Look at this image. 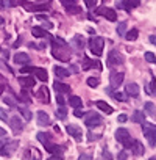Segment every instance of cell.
I'll list each match as a JSON object with an SVG mask.
<instances>
[{
    "label": "cell",
    "instance_id": "obj_8",
    "mask_svg": "<svg viewBox=\"0 0 156 160\" xmlns=\"http://www.w3.org/2000/svg\"><path fill=\"white\" fill-rule=\"evenodd\" d=\"M66 130H67V133H69L70 137H73V138L78 140V141H81V138H83L81 127H78V126H75V124H69V126L66 127Z\"/></svg>",
    "mask_w": 156,
    "mask_h": 160
},
{
    "label": "cell",
    "instance_id": "obj_39",
    "mask_svg": "<svg viewBox=\"0 0 156 160\" xmlns=\"http://www.w3.org/2000/svg\"><path fill=\"white\" fill-rule=\"evenodd\" d=\"M112 98L117 99V101H120V102H125L126 101V96L123 93H112Z\"/></svg>",
    "mask_w": 156,
    "mask_h": 160
},
{
    "label": "cell",
    "instance_id": "obj_37",
    "mask_svg": "<svg viewBox=\"0 0 156 160\" xmlns=\"http://www.w3.org/2000/svg\"><path fill=\"white\" fill-rule=\"evenodd\" d=\"M66 115H67V112H66L64 105H61V107L58 108V112H56V116H58L59 119H66Z\"/></svg>",
    "mask_w": 156,
    "mask_h": 160
},
{
    "label": "cell",
    "instance_id": "obj_24",
    "mask_svg": "<svg viewBox=\"0 0 156 160\" xmlns=\"http://www.w3.org/2000/svg\"><path fill=\"white\" fill-rule=\"evenodd\" d=\"M38 140H39L44 146L48 144V143H52V137H50L47 132H39V133H38Z\"/></svg>",
    "mask_w": 156,
    "mask_h": 160
},
{
    "label": "cell",
    "instance_id": "obj_45",
    "mask_svg": "<svg viewBox=\"0 0 156 160\" xmlns=\"http://www.w3.org/2000/svg\"><path fill=\"white\" fill-rule=\"evenodd\" d=\"M119 160H128L126 151H120V152H119Z\"/></svg>",
    "mask_w": 156,
    "mask_h": 160
},
{
    "label": "cell",
    "instance_id": "obj_56",
    "mask_svg": "<svg viewBox=\"0 0 156 160\" xmlns=\"http://www.w3.org/2000/svg\"><path fill=\"white\" fill-rule=\"evenodd\" d=\"M105 157H106V158H108V160H111V155H109V154H108V152H106V151H105Z\"/></svg>",
    "mask_w": 156,
    "mask_h": 160
},
{
    "label": "cell",
    "instance_id": "obj_23",
    "mask_svg": "<svg viewBox=\"0 0 156 160\" xmlns=\"http://www.w3.org/2000/svg\"><path fill=\"white\" fill-rule=\"evenodd\" d=\"M69 104H70L73 108H80V107L83 105V101H81V98H78V96H70V98H69Z\"/></svg>",
    "mask_w": 156,
    "mask_h": 160
},
{
    "label": "cell",
    "instance_id": "obj_9",
    "mask_svg": "<svg viewBox=\"0 0 156 160\" xmlns=\"http://www.w3.org/2000/svg\"><path fill=\"white\" fill-rule=\"evenodd\" d=\"M123 72H111L109 82H111V88H119L123 82Z\"/></svg>",
    "mask_w": 156,
    "mask_h": 160
},
{
    "label": "cell",
    "instance_id": "obj_32",
    "mask_svg": "<svg viewBox=\"0 0 156 160\" xmlns=\"http://www.w3.org/2000/svg\"><path fill=\"white\" fill-rule=\"evenodd\" d=\"M145 112H147L150 116H156V107L153 105V102H147V104H145Z\"/></svg>",
    "mask_w": 156,
    "mask_h": 160
},
{
    "label": "cell",
    "instance_id": "obj_55",
    "mask_svg": "<svg viewBox=\"0 0 156 160\" xmlns=\"http://www.w3.org/2000/svg\"><path fill=\"white\" fill-rule=\"evenodd\" d=\"M38 19H39V21H47V16H42V14H38Z\"/></svg>",
    "mask_w": 156,
    "mask_h": 160
},
{
    "label": "cell",
    "instance_id": "obj_48",
    "mask_svg": "<svg viewBox=\"0 0 156 160\" xmlns=\"http://www.w3.org/2000/svg\"><path fill=\"white\" fill-rule=\"evenodd\" d=\"M73 115L76 116V118H81L85 113H83V110H80V108H75V112H73Z\"/></svg>",
    "mask_w": 156,
    "mask_h": 160
},
{
    "label": "cell",
    "instance_id": "obj_7",
    "mask_svg": "<svg viewBox=\"0 0 156 160\" xmlns=\"http://www.w3.org/2000/svg\"><path fill=\"white\" fill-rule=\"evenodd\" d=\"M122 63H123V57L117 50H111L108 53V66H116V64H122Z\"/></svg>",
    "mask_w": 156,
    "mask_h": 160
},
{
    "label": "cell",
    "instance_id": "obj_2",
    "mask_svg": "<svg viewBox=\"0 0 156 160\" xmlns=\"http://www.w3.org/2000/svg\"><path fill=\"white\" fill-rule=\"evenodd\" d=\"M140 126H142L144 137L148 140L150 146H154V144H156V126L151 124V122H147V121L140 122Z\"/></svg>",
    "mask_w": 156,
    "mask_h": 160
},
{
    "label": "cell",
    "instance_id": "obj_35",
    "mask_svg": "<svg viewBox=\"0 0 156 160\" xmlns=\"http://www.w3.org/2000/svg\"><path fill=\"white\" fill-rule=\"evenodd\" d=\"M117 33L120 36H125V33H126V22H120L117 25Z\"/></svg>",
    "mask_w": 156,
    "mask_h": 160
},
{
    "label": "cell",
    "instance_id": "obj_17",
    "mask_svg": "<svg viewBox=\"0 0 156 160\" xmlns=\"http://www.w3.org/2000/svg\"><path fill=\"white\" fill-rule=\"evenodd\" d=\"M126 94L131 96V98H137L139 96V85L137 83H128L126 88H125Z\"/></svg>",
    "mask_w": 156,
    "mask_h": 160
},
{
    "label": "cell",
    "instance_id": "obj_47",
    "mask_svg": "<svg viewBox=\"0 0 156 160\" xmlns=\"http://www.w3.org/2000/svg\"><path fill=\"white\" fill-rule=\"evenodd\" d=\"M78 160H92V155L91 154H81L78 157Z\"/></svg>",
    "mask_w": 156,
    "mask_h": 160
},
{
    "label": "cell",
    "instance_id": "obj_20",
    "mask_svg": "<svg viewBox=\"0 0 156 160\" xmlns=\"http://www.w3.org/2000/svg\"><path fill=\"white\" fill-rule=\"evenodd\" d=\"M72 44H73L78 50H83V47H85V39H83V36L75 35V36H73V39H72Z\"/></svg>",
    "mask_w": 156,
    "mask_h": 160
},
{
    "label": "cell",
    "instance_id": "obj_29",
    "mask_svg": "<svg viewBox=\"0 0 156 160\" xmlns=\"http://www.w3.org/2000/svg\"><path fill=\"white\" fill-rule=\"evenodd\" d=\"M134 122H144L145 121V115H144V112H140V110H136L134 112V115H133V118H131Z\"/></svg>",
    "mask_w": 156,
    "mask_h": 160
},
{
    "label": "cell",
    "instance_id": "obj_57",
    "mask_svg": "<svg viewBox=\"0 0 156 160\" xmlns=\"http://www.w3.org/2000/svg\"><path fill=\"white\" fill-rule=\"evenodd\" d=\"M148 160H156V157H151V158H148Z\"/></svg>",
    "mask_w": 156,
    "mask_h": 160
},
{
    "label": "cell",
    "instance_id": "obj_44",
    "mask_svg": "<svg viewBox=\"0 0 156 160\" xmlns=\"http://www.w3.org/2000/svg\"><path fill=\"white\" fill-rule=\"evenodd\" d=\"M56 101H58V104H59V105H64V104H66V101H64V98H62V94H61V93H58V94H56Z\"/></svg>",
    "mask_w": 156,
    "mask_h": 160
},
{
    "label": "cell",
    "instance_id": "obj_34",
    "mask_svg": "<svg viewBox=\"0 0 156 160\" xmlns=\"http://www.w3.org/2000/svg\"><path fill=\"white\" fill-rule=\"evenodd\" d=\"M66 11H67L69 14H78V13H81V8L76 7V5H72V7H67Z\"/></svg>",
    "mask_w": 156,
    "mask_h": 160
},
{
    "label": "cell",
    "instance_id": "obj_28",
    "mask_svg": "<svg viewBox=\"0 0 156 160\" xmlns=\"http://www.w3.org/2000/svg\"><path fill=\"white\" fill-rule=\"evenodd\" d=\"M55 74H56L58 77H61V78H64V77H69V75H70V72H69L67 69L61 68V66H55Z\"/></svg>",
    "mask_w": 156,
    "mask_h": 160
},
{
    "label": "cell",
    "instance_id": "obj_38",
    "mask_svg": "<svg viewBox=\"0 0 156 160\" xmlns=\"http://www.w3.org/2000/svg\"><path fill=\"white\" fill-rule=\"evenodd\" d=\"M145 60H147L148 63H156V57H154V53H151V52H145Z\"/></svg>",
    "mask_w": 156,
    "mask_h": 160
},
{
    "label": "cell",
    "instance_id": "obj_13",
    "mask_svg": "<svg viewBox=\"0 0 156 160\" xmlns=\"http://www.w3.org/2000/svg\"><path fill=\"white\" fill-rule=\"evenodd\" d=\"M14 63L16 64H28L30 63V57L25 52H19L14 55Z\"/></svg>",
    "mask_w": 156,
    "mask_h": 160
},
{
    "label": "cell",
    "instance_id": "obj_5",
    "mask_svg": "<svg viewBox=\"0 0 156 160\" xmlns=\"http://www.w3.org/2000/svg\"><path fill=\"white\" fill-rule=\"evenodd\" d=\"M103 47H105V39L102 36H92L89 39V49L95 57H100L103 53Z\"/></svg>",
    "mask_w": 156,
    "mask_h": 160
},
{
    "label": "cell",
    "instance_id": "obj_11",
    "mask_svg": "<svg viewBox=\"0 0 156 160\" xmlns=\"http://www.w3.org/2000/svg\"><path fill=\"white\" fill-rule=\"evenodd\" d=\"M10 124H11L14 133H19V132H22V129H24V122L21 121L19 116H13V118L10 119Z\"/></svg>",
    "mask_w": 156,
    "mask_h": 160
},
{
    "label": "cell",
    "instance_id": "obj_4",
    "mask_svg": "<svg viewBox=\"0 0 156 160\" xmlns=\"http://www.w3.org/2000/svg\"><path fill=\"white\" fill-rule=\"evenodd\" d=\"M17 2L27 10V11H31V13H39V11H47L50 8V2H45V3H30L27 0H17Z\"/></svg>",
    "mask_w": 156,
    "mask_h": 160
},
{
    "label": "cell",
    "instance_id": "obj_36",
    "mask_svg": "<svg viewBox=\"0 0 156 160\" xmlns=\"http://www.w3.org/2000/svg\"><path fill=\"white\" fill-rule=\"evenodd\" d=\"M99 83H100V80H99L97 77H89V78H88V85L92 87V88L99 87Z\"/></svg>",
    "mask_w": 156,
    "mask_h": 160
},
{
    "label": "cell",
    "instance_id": "obj_50",
    "mask_svg": "<svg viewBox=\"0 0 156 160\" xmlns=\"http://www.w3.org/2000/svg\"><path fill=\"white\" fill-rule=\"evenodd\" d=\"M19 2H17V0H7V2H5V5H10V7H14V5H17Z\"/></svg>",
    "mask_w": 156,
    "mask_h": 160
},
{
    "label": "cell",
    "instance_id": "obj_12",
    "mask_svg": "<svg viewBox=\"0 0 156 160\" xmlns=\"http://www.w3.org/2000/svg\"><path fill=\"white\" fill-rule=\"evenodd\" d=\"M85 71H88V69H91V68H97V69H102V64H100V61H92L91 58H88V57H85L83 58V66H81Z\"/></svg>",
    "mask_w": 156,
    "mask_h": 160
},
{
    "label": "cell",
    "instance_id": "obj_21",
    "mask_svg": "<svg viewBox=\"0 0 156 160\" xmlns=\"http://www.w3.org/2000/svg\"><path fill=\"white\" fill-rule=\"evenodd\" d=\"M31 35L36 36V38H44V36H48V33L42 28V27H31Z\"/></svg>",
    "mask_w": 156,
    "mask_h": 160
},
{
    "label": "cell",
    "instance_id": "obj_6",
    "mask_svg": "<svg viewBox=\"0 0 156 160\" xmlns=\"http://www.w3.org/2000/svg\"><path fill=\"white\" fill-rule=\"evenodd\" d=\"M85 122H86L88 127H97V126L102 124V116L97 115V113H88Z\"/></svg>",
    "mask_w": 156,
    "mask_h": 160
},
{
    "label": "cell",
    "instance_id": "obj_49",
    "mask_svg": "<svg viewBox=\"0 0 156 160\" xmlns=\"http://www.w3.org/2000/svg\"><path fill=\"white\" fill-rule=\"evenodd\" d=\"M47 160H62V155H61V154H58V155L55 154V155H52V157H48Z\"/></svg>",
    "mask_w": 156,
    "mask_h": 160
},
{
    "label": "cell",
    "instance_id": "obj_41",
    "mask_svg": "<svg viewBox=\"0 0 156 160\" xmlns=\"http://www.w3.org/2000/svg\"><path fill=\"white\" fill-rule=\"evenodd\" d=\"M134 141H136V140H133V138H128V140L123 143V146H125L126 149H131V148H133V144H134Z\"/></svg>",
    "mask_w": 156,
    "mask_h": 160
},
{
    "label": "cell",
    "instance_id": "obj_33",
    "mask_svg": "<svg viewBox=\"0 0 156 160\" xmlns=\"http://www.w3.org/2000/svg\"><path fill=\"white\" fill-rule=\"evenodd\" d=\"M19 112L24 115V118H25L27 121H30V119H31V112H30L27 107H24V105H19Z\"/></svg>",
    "mask_w": 156,
    "mask_h": 160
},
{
    "label": "cell",
    "instance_id": "obj_54",
    "mask_svg": "<svg viewBox=\"0 0 156 160\" xmlns=\"http://www.w3.org/2000/svg\"><path fill=\"white\" fill-rule=\"evenodd\" d=\"M5 10V0H0V11Z\"/></svg>",
    "mask_w": 156,
    "mask_h": 160
},
{
    "label": "cell",
    "instance_id": "obj_19",
    "mask_svg": "<svg viewBox=\"0 0 156 160\" xmlns=\"http://www.w3.org/2000/svg\"><path fill=\"white\" fill-rule=\"evenodd\" d=\"M33 74L41 80V82H47V80H48V74H47V71H45V69H42V68H34Z\"/></svg>",
    "mask_w": 156,
    "mask_h": 160
},
{
    "label": "cell",
    "instance_id": "obj_1",
    "mask_svg": "<svg viewBox=\"0 0 156 160\" xmlns=\"http://www.w3.org/2000/svg\"><path fill=\"white\" fill-rule=\"evenodd\" d=\"M50 39H52V46H53V49H52L53 57L61 61H69V58H70L69 44L61 38H50Z\"/></svg>",
    "mask_w": 156,
    "mask_h": 160
},
{
    "label": "cell",
    "instance_id": "obj_42",
    "mask_svg": "<svg viewBox=\"0 0 156 160\" xmlns=\"http://www.w3.org/2000/svg\"><path fill=\"white\" fill-rule=\"evenodd\" d=\"M7 87V80H5V77L0 74V91H3V88Z\"/></svg>",
    "mask_w": 156,
    "mask_h": 160
},
{
    "label": "cell",
    "instance_id": "obj_26",
    "mask_svg": "<svg viewBox=\"0 0 156 160\" xmlns=\"http://www.w3.org/2000/svg\"><path fill=\"white\" fill-rule=\"evenodd\" d=\"M131 151H133L136 155H142V154H144V146H142V143L136 140L134 144H133V148H131Z\"/></svg>",
    "mask_w": 156,
    "mask_h": 160
},
{
    "label": "cell",
    "instance_id": "obj_14",
    "mask_svg": "<svg viewBox=\"0 0 156 160\" xmlns=\"http://www.w3.org/2000/svg\"><path fill=\"white\" fill-rule=\"evenodd\" d=\"M36 96H38L39 101H42L44 104H48V102H50V94H48V88H47V87H41Z\"/></svg>",
    "mask_w": 156,
    "mask_h": 160
},
{
    "label": "cell",
    "instance_id": "obj_40",
    "mask_svg": "<svg viewBox=\"0 0 156 160\" xmlns=\"http://www.w3.org/2000/svg\"><path fill=\"white\" fill-rule=\"evenodd\" d=\"M85 5L89 8V10H94L97 7V0H85Z\"/></svg>",
    "mask_w": 156,
    "mask_h": 160
},
{
    "label": "cell",
    "instance_id": "obj_16",
    "mask_svg": "<svg viewBox=\"0 0 156 160\" xmlns=\"http://www.w3.org/2000/svg\"><path fill=\"white\" fill-rule=\"evenodd\" d=\"M128 138H130V132H128L126 129H123V127H122V129H119V130L116 132V140H117L119 143H122V144H123Z\"/></svg>",
    "mask_w": 156,
    "mask_h": 160
},
{
    "label": "cell",
    "instance_id": "obj_27",
    "mask_svg": "<svg viewBox=\"0 0 156 160\" xmlns=\"http://www.w3.org/2000/svg\"><path fill=\"white\" fill-rule=\"evenodd\" d=\"M139 3H140V0H125V3H123V8L130 11V10H133V8L139 7Z\"/></svg>",
    "mask_w": 156,
    "mask_h": 160
},
{
    "label": "cell",
    "instance_id": "obj_15",
    "mask_svg": "<svg viewBox=\"0 0 156 160\" xmlns=\"http://www.w3.org/2000/svg\"><path fill=\"white\" fill-rule=\"evenodd\" d=\"M36 116H38V124H39V126H48V124H50V116H48L45 112L39 110V112L36 113Z\"/></svg>",
    "mask_w": 156,
    "mask_h": 160
},
{
    "label": "cell",
    "instance_id": "obj_3",
    "mask_svg": "<svg viewBox=\"0 0 156 160\" xmlns=\"http://www.w3.org/2000/svg\"><path fill=\"white\" fill-rule=\"evenodd\" d=\"M17 141L16 140H11V138H5V140H0V155H5V157H10L16 148H17Z\"/></svg>",
    "mask_w": 156,
    "mask_h": 160
},
{
    "label": "cell",
    "instance_id": "obj_10",
    "mask_svg": "<svg viewBox=\"0 0 156 160\" xmlns=\"http://www.w3.org/2000/svg\"><path fill=\"white\" fill-rule=\"evenodd\" d=\"M99 13L102 14V16H105L108 21H111V22H114V21H117V14H116V11L112 10V8H102V10H99Z\"/></svg>",
    "mask_w": 156,
    "mask_h": 160
},
{
    "label": "cell",
    "instance_id": "obj_31",
    "mask_svg": "<svg viewBox=\"0 0 156 160\" xmlns=\"http://www.w3.org/2000/svg\"><path fill=\"white\" fill-rule=\"evenodd\" d=\"M3 102H7L10 107H16L17 99H16L14 96H11V94H3Z\"/></svg>",
    "mask_w": 156,
    "mask_h": 160
},
{
    "label": "cell",
    "instance_id": "obj_43",
    "mask_svg": "<svg viewBox=\"0 0 156 160\" xmlns=\"http://www.w3.org/2000/svg\"><path fill=\"white\" fill-rule=\"evenodd\" d=\"M0 119H2V121H8V113L3 108H0Z\"/></svg>",
    "mask_w": 156,
    "mask_h": 160
},
{
    "label": "cell",
    "instance_id": "obj_51",
    "mask_svg": "<svg viewBox=\"0 0 156 160\" xmlns=\"http://www.w3.org/2000/svg\"><path fill=\"white\" fill-rule=\"evenodd\" d=\"M126 119H128V116H126V115H120V116H119V122H125Z\"/></svg>",
    "mask_w": 156,
    "mask_h": 160
},
{
    "label": "cell",
    "instance_id": "obj_25",
    "mask_svg": "<svg viewBox=\"0 0 156 160\" xmlns=\"http://www.w3.org/2000/svg\"><path fill=\"white\" fill-rule=\"evenodd\" d=\"M95 105L102 110V112H105V113H112V107L111 105H108L106 102H103V101H97L95 102Z\"/></svg>",
    "mask_w": 156,
    "mask_h": 160
},
{
    "label": "cell",
    "instance_id": "obj_46",
    "mask_svg": "<svg viewBox=\"0 0 156 160\" xmlns=\"http://www.w3.org/2000/svg\"><path fill=\"white\" fill-rule=\"evenodd\" d=\"M62 2V5L67 8V7H72V5H75V0H61Z\"/></svg>",
    "mask_w": 156,
    "mask_h": 160
},
{
    "label": "cell",
    "instance_id": "obj_22",
    "mask_svg": "<svg viewBox=\"0 0 156 160\" xmlns=\"http://www.w3.org/2000/svg\"><path fill=\"white\" fill-rule=\"evenodd\" d=\"M53 88H55L58 93H61V94H62V93H69V91H70V87H69V85H66V83H61V82H55V83H53Z\"/></svg>",
    "mask_w": 156,
    "mask_h": 160
},
{
    "label": "cell",
    "instance_id": "obj_30",
    "mask_svg": "<svg viewBox=\"0 0 156 160\" xmlns=\"http://www.w3.org/2000/svg\"><path fill=\"white\" fill-rule=\"evenodd\" d=\"M137 36H139V32H137L136 28H131L128 33H125V38H126L128 41H136Z\"/></svg>",
    "mask_w": 156,
    "mask_h": 160
},
{
    "label": "cell",
    "instance_id": "obj_18",
    "mask_svg": "<svg viewBox=\"0 0 156 160\" xmlns=\"http://www.w3.org/2000/svg\"><path fill=\"white\" fill-rule=\"evenodd\" d=\"M19 83L24 87V88H33L36 80L33 77H19Z\"/></svg>",
    "mask_w": 156,
    "mask_h": 160
},
{
    "label": "cell",
    "instance_id": "obj_52",
    "mask_svg": "<svg viewBox=\"0 0 156 160\" xmlns=\"http://www.w3.org/2000/svg\"><path fill=\"white\" fill-rule=\"evenodd\" d=\"M150 42H151L153 46H156V35H151V36H150Z\"/></svg>",
    "mask_w": 156,
    "mask_h": 160
},
{
    "label": "cell",
    "instance_id": "obj_53",
    "mask_svg": "<svg viewBox=\"0 0 156 160\" xmlns=\"http://www.w3.org/2000/svg\"><path fill=\"white\" fill-rule=\"evenodd\" d=\"M5 135H7V130L3 127H0V137H5Z\"/></svg>",
    "mask_w": 156,
    "mask_h": 160
}]
</instances>
